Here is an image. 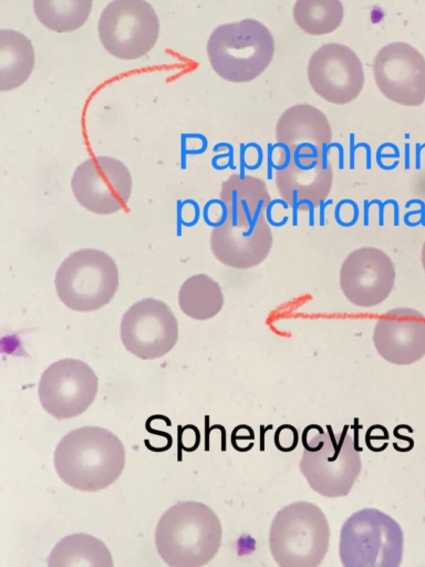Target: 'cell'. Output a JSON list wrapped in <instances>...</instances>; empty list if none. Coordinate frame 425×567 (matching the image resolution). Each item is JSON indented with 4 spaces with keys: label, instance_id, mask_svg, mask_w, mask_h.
Wrapping results in <instances>:
<instances>
[{
    "label": "cell",
    "instance_id": "obj_1",
    "mask_svg": "<svg viewBox=\"0 0 425 567\" xmlns=\"http://www.w3.org/2000/svg\"><path fill=\"white\" fill-rule=\"evenodd\" d=\"M125 450L120 439L100 426H82L65 434L54 451L59 477L74 489L96 492L122 474Z\"/></svg>",
    "mask_w": 425,
    "mask_h": 567
},
{
    "label": "cell",
    "instance_id": "obj_2",
    "mask_svg": "<svg viewBox=\"0 0 425 567\" xmlns=\"http://www.w3.org/2000/svg\"><path fill=\"white\" fill-rule=\"evenodd\" d=\"M221 524L206 504L179 502L159 518L155 544L159 556L172 567H199L209 563L221 545Z\"/></svg>",
    "mask_w": 425,
    "mask_h": 567
},
{
    "label": "cell",
    "instance_id": "obj_3",
    "mask_svg": "<svg viewBox=\"0 0 425 567\" xmlns=\"http://www.w3.org/2000/svg\"><path fill=\"white\" fill-rule=\"evenodd\" d=\"M302 444L299 467L309 486L325 497L346 496L362 468L360 452L348 429L335 434L330 425L325 431L310 425L303 431Z\"/></svg>",
    "mask_w": 425,
    "mask_h": 567
},
{
    "label": "cell",
    "instance_id": "obj_4",
    "mask_svg": "<svg viewBox=\"0 0 425 567\" xmlns=\"http://www.w3.org/2000/svg\"><path fill=\"white\" fill-rule=\"evenodd\" d=\"M274 40L255 19L218 25L207 42L212 70L224 80L245 83L258 78L272 61Z\"/></svg>",
    "mask_w": 425,
    "mask_h": 567
},
{
    "label": "cell",
    "instance_id": "obj_5",
    "mask_svg": "<svg viewBox=\"0 0 425 567\" xmlns=\"http://www.w3.org/2000/svg\"><path fill=\"white\" fill-rule=\"evenodd\" d=\"M330 545V526L322 509L305 501L278 511L269 530V548L280 567H317Z\"/></svg>",
    "mask_w": 425,
    "mask_h": 567
},
{
    "label": "cell",
    "instance_id": "obj_6",
    "mask_svg": "<svg viewBox=\"0 0 425 567\" xmlns=\"http://www.w3.org/2000/svg\"><path fill=\"white\" fill-rule=\"evenodd\" d=\"M404 535L398 523L376 508H363L345 519L339 555L345 567H397Z\"/></svg>",
    "mask_w": 425,
    "mask_h": 567
},
{
    "label": "cell",
    "instance_id": "obj_7",
    "mask_svg": "<svg viewBox=\"0 0 425 567\" xmlns=\"http://www.w3.org/2000/svg\"><path fill=\"white\" fill-rule=\"evenodd\" d=\"M60 300L71 310L89 312L106 306L118 288V269L106 252L83 248L70 254L54 279Z\"/></svg>",
    "mask_w": 425,
    "mask_h": 567
},
{
    "label": "cell",
    "instance_id": "obj_8",
    "mask_svg": "<svg viewBox=\"0 0 425 567\" xmlns=\"http://www.w3.org/2000/svg\"><path fill=\"white\" fill-rule=\"evenodd\" d=\"M97 30L102 45L111 55L136 60L156 44L159 20L145 0H113L102 11Z\"/></svg>",
    "mask_w": 425,
    "mask_h": 567
},
{
    "label": "cell",
    "instance_id": "obj_9",
    "mask_svg": "<svg viewBox=\"0 0 425 567\" xmlns=\"http://www.w3.org/2000/svg\"><path fill=\"white\" fill-rule=\"evenodd\" d=\"M132 183L123 162L108 156H92L75 168L71 188L82 207L94 214L110 215L126 208Z\"/></svg>",
    "mask_w": 425,
    "mask_h": 567
},
{
    "label": "cell",
    "instance_id": "obj_10",
    "mask_svg": "<svg viewBox=\"0 0 425 567\" xmlns=\"http://www.w3.org/2000/svg\"><path fill=\"white\" fill-rule=\"evenodd\" d=\"M99 380L92 368L79 359L50 364L39 381L42 408L58 420L82 414L93 403Z\"/></svg>",
    "mask_w": 425,
    "mask_h": 567
},
{
    "label": "cell",
    "instance_id": "obj_11",
    "mask_svg": "<svg viewBox=\"0 0 425 567\" xmlns=\"http://www.w3.org/2000/svg\"><path fill=\"white\" fill-rule=\"evenodd\" d=\"M178 339V323L163 301L145 298L131 306L121 320V340L127 351L143 360L167 354Z\"/></svg>",
    "mask_w": 425,
    "mask_h": 567
},
{
    "label": "cell",
    "instance_id": "obj_12",
    "mask_svg": "<svg viewBox=\"0 0 425 567\" xmlns=\"http://www.w3.org/2000/svg\"><path fill=\"white\" fill-rule=\"evenodd\" d=\"M373 75L380 92L403 106L425 102V58L406 42L382 47L373 60Z\"/></svg>",
    "mask_w": 425,
    "mask_h": 567
},
{
    "label": "cell",
    "instance_id": "obj_13",
    "mask_svg": "<svg viewBox=\"0 0 425 567\" xmlns=\"http://www.w3.org/2000/svg\"><path fill=\"white\" fill-rule=\"evenodd\" d=\"M307 73L313 91L336 105L354 101L364 86L360 58L351 48L336 42L322 44L312 53Z\"/></svg>",
    "mask_w": 425,
    "mask_h": 567
},
{
    "label": "cell",
    "instance_id": "obj_14",
    "mask_svg": "<svg viewBox=\"0 0 425 567\" xmlns=\"http://www.w3.org/2000/svg\"><path fill=\"white\" fill-rule=\"evenodd\" d=\"M396 271L390 256L380 248L361 247L351 251L340 268V288L353 305L370 308L392 292Z\"/></svg>",
    "mask_w": 425,
    "mask_h": 567
},
{
    "label": "cell",
    "instance_id": "obj_15",
    "mask_svg": "<svg viewBox=\"0 0 425 567\" xmlns=\"http://www.w3.org/2000/svg\"><path fill=\"white\" fill-rule=\"evenodd\" d=\"M272 244V231L265 214L247 223L227 216L226 221L210 233L214 256L235 269L260 265L269 256Z\"/></svg>",
    "mask_w": 425,
    "mask_h": 567
},
{
    "label": "cell",
    "instance_id": "obj_16",
    "mask_svg": "<svg viewBox=\"0 0 425 567\" xmlns=\"http://www.w3.org/2000/svg\"><path fill=\"white\" fill-rule=\"evenodd\" d=\"M276 138L284 155L301 162L318 159L332 140V128L318 107L299 103L283 111L276 124Z\"/></svg>",
    "mask_w": 425,
    "mask_h": 567
},
{
    "label": "cell",
    "instance_id": "obj_17",
    "mask_svg": "<svg viewBox=\"0 0 425 567\" xmlns=\"http://www.w3.org/2000/svg\"><path fill=\"white\" fill-rule=\"evenodd\" d=\"M373 342L390 363L412 364L425 355V316L412 308H395L376 321Z\"/></svg>",
    "mask_w": 425,
    "mask_h": 567
},
{
    "label": "cell",
    "instance_id": "obj_18",
    "mask_svg": "<svg viewBox=\"0 0 425 567\" xmlns=\"http://www.w3.org/2000/svg\"><path fill=\"white\" fill-rule=\"evenodd\" d=\"M332 184L333 169L325 155L309 162L284 155L283 166L276 172L280 196L294 208L317 207L328 197Z\"/></svg>",
    "mask_w": 425,
    "mask_h": 567
},
{
    "label": "cell",
    "instance_id": "obj_19",
    "mask_svg": "<svg viewBox=\"0 0 425 567\" xmlns=\"http://www.w3.org/2000/svg\"><path fill=\"white\" fill-rule=\"evenodd\" d=\"M219 196L227 207L228 216L243 223L263 215L271 202L262 179L239 174L229 176L221 184Z\"/></svg>",
    "mask_w": 425,
    "mask_h": 567
},
{
    "label": "cell",
    "instance_id": "obj_20",
    "mask_svg": "<svg viewBox=\"0 0 425 567\" xmlns=\"http://www.w3.org/2000/svg\"><path fill=\"white\" fill-rule=\"evenodd\" d=\"M34 66V50L29 38L14 30H0V90L22 85Z\"/></svg>",
    "mask_w": 425,
    "mask_h": 567
},
{
    "label": "cell",
    "instance_id": "obj_21",
    "mask_svg": "<svg viewBox=\"0 0 425 567\" xmlns=\"http://www.w3.org/2000/svg\"><path fill=\"white\" fill-rule=\"evenodd\" d=\"M49 567H112V555L99 538L80 533L68 535L56 543L48 558Z\"/></svg>",
    "mask_w": 425,
    "mask_h": 567
},
{
    "label": "cell",
    "instance_id": "obj_22",
    "mask_svg": "<svg viewBox=\"0 0 425 567\" xmlns=\"http://www.w3.org/2000/svg\"><path fill=\"white\" fill-rule=\"evenodd\" d=\"M224 301L219 284L205 274L186 279L178 292L182 311L196 320H207L218 315L224 307Z\"/></svg>",
    "mask_w": 425,
    "mask_h": 567
},
{
    "label": "cell",
    "instance_id": "obj_23",
    "mask_svg": "<svg viewBox=\"0 0 425 567\" xmlns=\"http://www.w3.org/2000/svg\"><path fill=\"white\" fill-rule=\"evenodd\" d=\"M93 0H33L38 20L54 32H71L91 14Z\"/></svg>",
    "mask_w": 425,
    "mask_h": 567
},
{
    "label": "cell",
    "instance_id": "obj_24",
    "mask_svg": "<svg viewBox=\"0 0 425 567\" xmlns=\"http://www.w3.org/2000/svg\"><path fill=\"white\" fill-rule=\"evenodd\" d=\"M292 14L302 31L310 35H323L341 25L344 8L340 0H297Z\"/></svg>",
    "mask_w": 425,
    "mask_h": 567
},
{
    "label": "cell",
    "instance_id": "obj_25",
    "mask_svg": "<svg viewBox=\"0 0 425 567\" xmlns=\"http://www.w3.org/2000/svg\"><path fill=\"white\" fill-rule=\"evenodd\" d=\"M299 441V435L297 430L289 425L284 424L277 429L274 434V443L276 446L282 452L292 451Z\"/></svg>",
    "mask_w": 425,
    "mask_h": 567
},
{
    "label": "cell",
    "instance_id": "obj_26",
    "mask_svg": "<svg viewBox=\"0 0 425 567\" xmlns=\"http://www.w3.org/2000/svg\"><path fill=\"white\" fill-rule=\"evenodd\" d=\"M421 260H422L423 269L425 271V241H424L423 247H422Z\"/></svg>",
    "mask_w": 425,
    "mask_h": 567
}]
</instances>
